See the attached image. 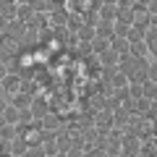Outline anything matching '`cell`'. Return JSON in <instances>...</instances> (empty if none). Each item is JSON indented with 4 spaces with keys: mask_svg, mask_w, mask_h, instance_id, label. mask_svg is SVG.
<instances>
[{
    "mask_svg": "<svg viewBox=\"0 0 157 157\" xmlns=\"http://www.w3.org/2000/svg\"><path fill=\"white\" fill-rule=\"evenodd\" d=\"M0 84L6 86V92H8V94H16V92H21L24 81H21V76H18V73H8V76L3 78Z\"/></svg>",
    "mask_w": 157,
    "mask_h": 157,
    "instance_id": "6da1fadb",
    "label": "cell"
},
{
    "mask_svg": "<svg viewBox=\"0 0 157 157\" xmlns=\"http://www.w3.org/2000/svg\"><path fill=\"white\" fill-rule=\"evenodd\" d=\"M110 47L118 52V55H128V52H131V42L126 37H118V34L110 39Z\"/></svg>",
    "mask_w": 157,
    "mask_h": 157,
    "instance_id": "7a4b0ae2",
    "label": "cell"
},
{
    "mask_svg": "<svg viewBox=\"0 0 157 157\" xmlns=\"http://www.w3.org/2000/svg\"><path fill=\"white\" fill-rule=\"evenodd\" d=\"M97 37H102V39H113V37H115L113 21H102V18H100V24H97Z\"/></svg>",
    "mask_w": 157,
    "mask_h": 157,
    "instance_id": "3957f363",
    "label": "cell"
},
{
    "mask_svg": "<svg viewBox=\"0 0 157 157\" xmlns=\"http://www.w3.org/2000/svg\"><path fill=\"white\" fill-rule=\"evenodd\" d=\"M149 107H152V100H147V97H139V100H134V113L136 115H149Z\"/></svg>",
    "mask_w": 157,
    "mask_h": 157,
    "instance_id": "277c9868",
    "label": "cell"
},
{
    "mask_svg": "<svg viewBox=\"0 0 157 157\" xmlns=\"http://www.w3.org/2000/svg\"><path fill=\"white\" fill-rule=\"evenodd\" d=\"M13 105H16L18 110H26V107H32V97L21 89V92H16V94H13Z\"/></svg>",
    "mask_w": 157,
    "mask_h": 157,
    "instance_id": "5b68a950",
    "label": "cell"
},
{
    "mask_svg": "<svg viewBox=\"0 0 157 157\" xmlns=\"http://www.w3.org/2000/svg\"><path fill=\"white\" fill-rule=\"evenodd\" d=\"M144 37H147V29H144V26H136V24H131L128 34H126V39H128L131 45H134V42H139V39H144Z\"/></svg>",
    "mask_w": 157,
    "mask_h": 157,
    "instance_id": "8992f818",
    "label": "cell"
},
{
    "mask_svg": "<svg viewBox=\"0 0 157 157\" xmlns=\"http://www.w3.org/2000/svg\"><path fill=\"white\" fill-rule=\"evenodd\" d=\"M100 60H102V63H107V68H115L113 63H118V60H121V55H118V52L113 50V47H107L105 52H100Z\"/></svg>",
    "mask_w": 157,
    "mask_h": 157,
    "instance_id": "52a82bcc",
    "label": "cell"
},
{
    "mask_svg": "<svg viewBox=\"0 0 157 157\" xmlns=\"http://www.w3.org/2000/svg\"><path fill=\"white\" fill-rule=\"evenodd\" d=\"M89 45H92V50L100 55V52H105L107 47H110V39H102V37H97V34H94V37L89 39Z\"/></svg>",
    "mask_w": 157,
    "mask_h": 157,
    "instance_id": "ba28073f",
    "label": "cell"
},
{
    "mask_svg": "<svg viewBox=\"0 0 157 157\" xmlns=\"http://www.w3.org/2000/svg\"><path fill=\"white\" fill-rule=\"evenodd\" d=\"M3 115H6V121H8V123H13V126H16V123H18V118H21V110H18L16 105H8L6 110H3Z\"/></svg>",
    "mask_w": 157,
    "mask_h": 157,
    "instance_id": "9c48e42d",
    "label": "cell"
},
{
    "mask_svg": "<svg viewBox=\"0 0 157 157\" xmlns=\"http://www.w3.org/2000/svg\"><path fill=\"white\" fill-rule=\"evenodd\" d=\"M147 50H149V45H147L144 39H139V42H134V45H131V52H128V55H134V58H144Z\"/></svg>",
    "mask_w": 157,
    "mask_h": 157,
    "instance_id": "30bf717a",
    "label": "cell"
},
{
    "mask_svg": "<svg viewBox=\"0 0 157 157\" xmlns=\"http://www.w3.org/2000/svg\"><path fill=\"white\" fill-rule=\"evenodd\" d=\"M58 126H60V118H58V115H45V118H42V128H45V131L58 128Z\"/></svg>",
    "mask_w": 157,
    "mask_h": 157,
    "instance_id": "8fae6325",
    "label": "cell"
},
{
    "mask_svg": "<svg viewBox=\"0 0 157 157\" xmlns=\"http://www.w3.org/2000/svg\"><path fill=\"white\" fill-rule=\"evenodd\" d=\"M144 97H147V100H157V84L149 81V78L144 81Z\"/></svg>",
    "mask_w": 157,
    "mask_h": 157,
    "instance_id": "7c38bea8",
    "label": "cell"
},
{
    "mask_svg": "<svg viewBox=\"0 0 157 157\" xmlns=\"http://www.w3.org/2000/svg\"><path fill=\"white\" fill-rule=\"evenodd\" d=\"M113 29H115V34L118 37H126V34H128V29H131V24H126V21H113Z\"/></svg>",
    "mask_w": 157,
    "mask_h": 157,
    "instance_id": "4fadbf2b",
    "label": "cell"
},
{
    "mask_svg": "<svg viewBox=\"0 0 157 157\" xmlns=\"http://www.w3.org/2000/svg\"><path fill=\"white\" fill-rule=\"evenodd\" d=\"M32 115H34V118H37V115H39V118H45V115H47V110H45V102H37V100H32Z\"/></svg>",
    "mask_w": 157,
    "mask_h": 157,
    "instance_id": "5bb4252c",
    "label": "cell"
},
{
    "mask_svg": "<svg viewBox=\"0 0 157 157\" xmlns=\"http://www.w3.org/2000/svg\"><path fill=\"white\" fill-rule=\"evenodd\" d=\"M121 147H126L128 152H139V141H136L134 136H126V139H121Z\"/></svg>",
    "mask_w": 157,
    "mask_h": 157,
    "instance_id": "9a60e30c",
    "label": "cell"
},
{
    "mask_svg": "<svg viewBox=\"0 0 157 157\" xmlns=\"http://www.w3.org/2000/svg\"><path fill=\"white\" fill-rule=\"evenodd\" d=\"M102 8V6H100ZM118 8V6H115ZM115 8H113V6H105V8H102V21H115Z\"/></svg>",
    "mask_w": 157,
    "mask_h": 157,
    "instance_id": "2e32d148",
    "label": "cell"
},
{
    "mask_svg": "<svg viewBox=\"0 0 157 157\" xmlns=\"http://www.w3.org/2000/svg\"><path fill=\"white\" fill-rule=\"evenodd\" d=\"M147 78H149V81H155V84H157V63H152V66L147 68Z\"/></svg>",
    "mask_w": 157,
    "mask_h": 157,
    "instance_id": "e0dca14e",
    "label": "cell"
},
{
    "mask_svg": "<svg viewBox=\"0 0 157 157\" xmlns=\"http://www.w3.org/2000/svg\"><path fill=\"white\" fill-rule=\"evenodd\" d=\"M126 81H128V76H126L123 71H121V73H115V78H113V84H115V86H121V84H126Z\"/></svg>",
    "mask_w": 157,
    "mask_h": 157,
    "instance_id": "ac0fdd59",
    "label": "cell"
},
{
    "mask_svg": "<svg viewBox=\"0 0 157 157\" xmlns=\"http://www.w3.org/2000/svg\"><path fill=\"white\" fill-rule=\"evenodd\" d=\"M97 34V29H78V37H84V39H92Z\"/></svg>",
    "mask_w": 157,
    "mask_h": 157,
    "instance_id": "d6986e66",
    "label": "cell"
},
{
    "mask_svg": "<svg viewBox=\"0 0 157 157\" xmlns=\"http://www.w3.org/2000/svg\"><path fill=\"white\" fill-rule=\"evenodd\" d=\"M147 11H149V16H157V0H149L147 3Z\"/></svg>",
    "mask_w": 157,
    "mask_h": 157,
    "instance_id": "ffe728a7",
    "label": "cell"
},
{
    "mask_svg": "<svg viewBox=\"0 0 157 157\" xmlns=\"http://www.w3.org/2000/svg\"><path fill=\"white\" fill-rule=\"evenodd\" d=\"M8 76V66H6V63H3V60H0V81H3V78H6Z\"/></svg>",
    "mask_w": 157,
    "mask_h": 157,
    "instance_id": "44dd1931",
    "label": "cell"
},
{
    "mask_svg": "<svg viewBox=\"0 0 157 157\" xmlns=\"http://www.w3.org/2000/svg\"><path fill=\"white\" fill-rule=\"evenodd\" d=\"M149 29H157V16H152V21H149Z\"/></svg>",
    "mask_w": 157,
    "mask_h": 157,
    "instance_id": "7402d4cb",
    "label": "cell"
},
{
    "mask_svg": "<svg viewBox=\"0 0 157 157\" xmlns=\"http://www.w3.org/2000/svg\"><path fill=\"white\" fill-rule=\"evenodd\" d=\"M8 121H6V115H3V113H0V128H3V126H6Z\"/></svg>",
    "mask_w": 157,
    "mask_h": 157,
    "instance_id": "603a6c76",
    "label": "cell"
},
{
    "mask_svg": "<svg viewBox=\"0 0 157 157\" xmlns=\"http://www.w3.org/2000/svg\"><path fill=\"white\" fill-rule=\"evenodd\" d=\"M6 107H8V102H6V100H0V113L6 110Z\"/></svg>",
    "mask_w": 157,
    "mask_h": 157,
    "instance_id": "cb8c5ba5",
    "label": "cell"
},
{
    "mask_svg": "<svg viewBox=\"0 0 157 157\" xmlns=\"http://www.w3.org/2000/svg\"><path fill=\"white\" fill-rule=\"evenodd\" d=\"M105 3H107V6H113V3H121V0H105Z\"/></svg>",
    "mask_w": 157,
    "mask_h": 157,
    "instance_id": "d4e9b609",
    "label": "cell"
},
{
    "mask_svg": "<svg viewBox=\"0 0 157 157\" xmlns=\"http://www.w3.org/2000/svg\"><path fill=\"white\" fill-rule=\"evenodd\" d=\"M0 34H3V32H0Z\"/></svg>",
    "mask_w": 157,
    "mask_h": 157,
    "instance_id": "484cf974",
    "label": "cell"
}]
</instances>
